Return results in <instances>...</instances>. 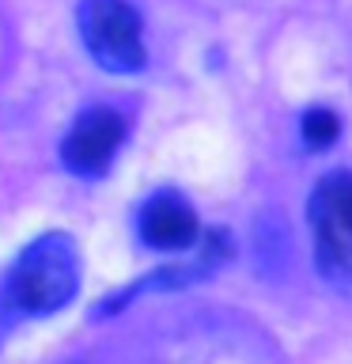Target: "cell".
Here are the masks:
<instances>
[{
	"label": "cell",
	"mask_w": 352,
	"mask_h": 364,
	"mask_svg": "<svg viewBox=\"0 0 352 364\" xmlns=\"http://www.w3.org/2000/svg\"><path fill=\"white\" fill-rule=\"evenodd\" d=\"M79 292V250L68 232L31 239L0 284V334L23 318H45L68 307Z\"/></svg>",
	"instance_id": "1"
},
{
	"label": "cell",
	"mask_w": 352,
	"mask_h": 364,
	"mask_svg": "<svg viewBox=\"0 0 352 364\" xmlns=\"http://www.w3.org/2000/svg\"><path fill=\"white\" fill-rule=\"evenodd\" d=\"M314 266L329 289L352 296V171L322 175L307 201Z\"/></svg>",
	"instance_id": "2"
},
{
	"label": "cell",
	"mask_w": 352,
	"mask_h": 364,
	"mask_svg": "<svg viewBox=\"0 0 352 364\" xmlns=\"http://www.w3.org/2000/svg\"><path fill=\"white\" fill-rule=\"evenodd\" d=\"M76 27L91 61L106 73L129 76L148 65L144 19L133 0H79Z\"/></svg>",
	"instance_id": "3"
},
{
	"label": "cell",
	"mask_w": 352,
	"mask_h": 364,
	"mask_svg": "<svg viewBox=\"0 0 352 364\" xmlns=\"http://www.w3.org/2000/svg\"><path fill=\"white\" fill-rule=\"evenodd\" d=\"M125 141V118L114 107H87L76 114L61 141V164L79 178H102Z\"/></svg>",
	"instance_id": "4"
},
{
	"label": "cell",
	"mask_w": 352,
	"mask_h": 364,
	"mask_svg": "<svg viewBox=\"0 0 352 364\" xmlns=\"http://www.w3.org/2000/svg\"><path fill=\"white\" fill-rule=\"evenodd\" d=\"M136 232L141 243L152 250H193L201 239V220L189 198H182L178 190H155L141 205Z\"/></svg>",
	"instance_id": "5"
},
{
	"label": "cell",
	"mask_w": 352,
	"mask_h": 364,
	"mask_svg": "<svg viewBox=\"0 0 352 364\" xmlns=\"http://www.w3.org/2000/svg\"><path fill=\"white\" fill-rule=\"evenodd\" d=\"M299 136H303L307 148L322 152V148L337 144V136H341V118H337V114L329 110V107H311V110H303V118H299Z\"/></svg>",
	"instance_id": "6"
},
{
	"label": "cell",
	"mask_w": 352,
	"mask_h": 364,
	"mask_svg": "<svg viewBox=\"0 0 352 364\" xmlns=\"http://www.w3.org/2000/svg\"><path fill=\"white\" fill-rule=\"evenodd\" d=\"M65 364H84V360H65Z\"/></svg>",
	"instance_id": "7"
}]
</instances>
